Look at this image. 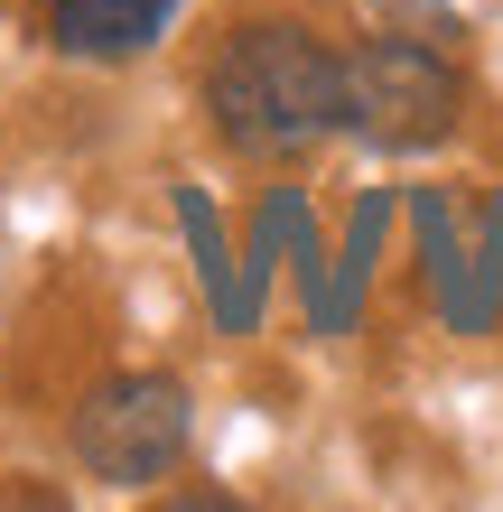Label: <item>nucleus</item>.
Instances as JSON below:
<instances>
[{"label":"nucleus","instance_id":"1","mask_svg":"<svg viewBox=\"0 0 503 512\" xmlns=\"http://www.w3.org/2000/svg\"><path fill=\"white\" fill-rule=\"evenodd\" d=\"M205 131L252 168H299L327 140H345V47H327L308 19H243L196 75Z\"/></svg>","mask_w":503,"mask_h":512},{"label":"nucleus","instance_id":"2","mask_svg":"<svg viewBox=\"0 0 503 512\" xmlns=\"http://www.w3.org/2000/svg\"><path fill=\"white\" fill-rule=\"evenodd\" d=\"M466 122V66L448 47L410 38V28H373L345 47V140L382 149V159H420L448 149Z\"/></svg>","mask_w":503,"mask_h":512},{"label":"nucleus","instance_id":"3","mask_svg":"<svg viewBox=\"0 0 503 512\" xmlns=\"http://www.w3.org/2000/svg\"><path fill=\"white\" fill-rule=\"evenodd\" d=\"M187 438H196V401L177 373H103L84 401L66 410V447L75 466L112 494H150L187 466Z\"/></svg>","mask_w":503,"mask_h":512},{"label":"nucleus","instance_id":"4","mask_svg":"<svg viewBox=\"0 0 503 512\" xmlns=\"http://www.w3.org/2000/svg\"><path fill=\"white\" fill-rule=\"evenodd\" d=\"M187 0H47V47L75 66H131L150 56Z\"/></svg>","mask_w":503,"mask_h":512},{"label":"nucleus","instance_id":"5","mask_svg":"<svg viewBox=\"0 0 503 512\" xmlns=\"http://www.w3.org/2000/svg\"><path fill=\"white\" fill-rule=\"evenodd\" d=\"M177 233H187V252H196V289H205V308H215V326H224V336H252L261 308L243 289V252H233L215 196H205L196 177H177Z\"/></svg>","mask_w":503,"mask_h":512},{"label":"nucleus","instance_id":"6","mask_svg":"<svg viewBox=\"0 0 503 512\" xmlns=\"http://www.w3.org/2000/svg\"><path fill=\"white\" fill-rule=\"evenodd\" d=\"M382 233H392V196H364L354 205V224H345V243L327 261V289H317V308H308V336H354V317H364V289H373V261H382Z\"/></svg>","mask_w":503,"mask_h":512}]
</instances>
